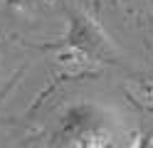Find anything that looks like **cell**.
<instances>
[{
	"label": "cell",
	"instance_id": "6da1fadb",
	"mask_svg": "<svg viewBox=\"0 0 153 148\" xmlns=\"http://www.w3.org/2000/svg\"><path fill=\"white\" fill-rule=\"evenodd\" d=\"M114 116L97 101H74L57 116L52 128V146H104L109 143Z\"/></svg>",
	"mask_w": 153,
	"mask_h": 148
},
{
	"label": "cell",
	"instance_id": "7a4b0ae2",
	"mask_svg": "<svg viewBox=\"0 0 153 148\" xmlns=\"http://www.w3.org/2000/svg\"><path fill=\"white\" fill-rule=\"evenodd\" d=\"M62 45L87 62H116V47L91 15L67 7V32Z\"/></svg>",
	"mask_w": 153,
	"mask_h": 148
},
{
	"label": "cell",
	"instance_id": "3957f363",
	"mask_svg": "<svg viewBox=\"0 0 153 148\" xmlns=\"http://www.w3.org/2000/svg\"><path fill=\"white\" fill-rule=\"evenodd\" d=\"M7 10L13 13H30V10L37 5V0H3Z\"/></svg>",
	"mask_w": 153,
	"mask_h": 148
}]
</instances>
